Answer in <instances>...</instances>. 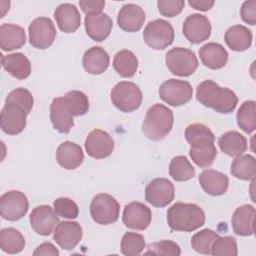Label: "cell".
<instances>
[{"instance_id": "1", "label": "cell", "mask_w": 256, "mask_h": 256, "mask_svg": "<svg viewBox=\"0 0 256 256\" xmlns=\"http://www.w3.org/2000/svg\"><path fill=\"white\" fill-rule=\"evenodd\" d=\"M196 99L205 107L222 114L233 112L238 104V98L231 89L220 87L212 80H205L197 86Z\"/></svg>"}, {"instance_id": "2", "label": "cell", "mask_w": 256, "mask_h": 256, "mask_svg": "<svg viewBox=\"0 0 256 256\" xmlns=\"http://www.w3.org/2000/svg\"><path fill=\"white\" fill-rule=\"evenodd\" d=\"M167 222L172 230L191 232L204 225L205 213L196 204L177 202L168 209Z\"/></svg>"}, {"instance_id": "3", "label": "cell", "mask_w": 256, "mask_h": 256, "mask_svg": "<svg viewBox=\"0 0 256 256\" xmlns=\"http://www.w3.org/2000/svg\"><path fill=\"white\" fill-rule=\"evenodd\" d=\"M174 123L173 112L163 104L156 103L146 112L142 132L150 140L159 141L171 131Z\"/></svg>"}, {"instance_id": "4", "label": "cell", "mask_w": 256, "mask_h": 256, "mask_svg": "<svg viewBox=\"0 0 256 256\" xmlns=\"http://www.w3.org/2000/svg\"><path fill=\"white\" fill-rule=\"evenodd\" d=\"M112 104L122 112L128 113L137 110L142 103V92L133 82L121 81L111 90Z\"/></svg>"}, {"instance_id": "5", "label": "cell", "mask_w": 256, "mask_h": 256, "mask_svg": "<svg viewBox=\"0 0 256 256\" xmlns=\"http://www.w3.org/2000/svg\"><path fill=\"white\" fill-rule=\"evenodd\" d=\"M165 62L169 71L180 77L190 76L198 68V59L195 53L183 47L170 49L165 55Z\"/></svg>"}, {"instance_id": "6", "label": "cell", "mask_w": 256, "mask_h": 256, "mask_svg": "<svg viewBox=\"0 0 256 256\" xmlns=\"http://www.w3.org/2000/svg\"><path fill=\"white\" fill-rule=\"evenodd\" d=\"M120 214V205L111 195L106 193L97 194L90 204V215L94 222L100 225L115 223Z\"/></svg>"}, {"instance_id": "7", "label": "cell", "mask_w": 256, "mask_h": 256, "mask_svg": "<svg viewBox=\"0 0 256 256\" xmlns=\"http://www.w3.org/2000/svg\"><path fill=\"white\" fill-rule=\"evenodd\" d=\"M143 39L145 43L154 50H164L173 43L174 29L164 19L150 21L144 28Z\"/></svg>"}, {"instance_id": "8", "label": "cell", "mask_w": 256, "mask_h": 256, "mask_svg": "<svg viewBox=\"0 0 256 256\" xmlns=\"http://www.w3.org/2000/svg\"><path fill=\"white\" fill-rule=\"evenodd\" d=\"M159 97L171 106H181L192 99L193 89L189 82L178 79L164 81L159 88Z\"/></svg>"}, {"instance_id": "9", "label": "cell", "mask_w": 256, "mask_h": 256, "mask_svg": "<svg viewBox=\"0 0 256 256\" xmlns=\"http://www.w3.org/2000/svg\"><path fill=\"white\" fill-rule=\"evenodd\" d=\"M28 208V199L21 191L11 190L5 192L0 198V214L5 220H20L27 214Z\"/></svg>"}, {"instance_id": "10", "label": "cell", "mask_w": 256, "mask_h": 256, "mask_svg": "<svg viewBox=\"0 0 256 256\" xmlns=\"http://www.w3.org/2000/svg\"><path fill=\"white\" fill-rule=\"evenodd\" d=\"M29 42L37 49H46L52 45L56 37V29L48 17L34 19L28 28Z\"/></svg>"}, {"instance_id": "11", "label": "cell", "mask_w": 256, "mask_h": 256, "mask_svg": "<svg viewBox=\"0 0 256 256\" xmlns=\"http://www.w3.org/2000/svg\"><path fill=\"white\" fill-rule=\"evenodd\" d=\"M175 196L173 183L166 178H155L145 188V200L154 207H165Z\"/></svg>"}, {"instance_id": "12", "label": "cell", "mask_w": 256, "mask_h": 256, "mask_svg": "<svg viewBox=\"0 0 256 256\" xmlns=\"http://www.w3.org/2000/svg\"><path fill=\"white\" fill-rule=\"evenodd\" d=\"M27 112L19 105L5 103L0 115V126L8 135L20 134L26 127Z\"/></svg>"}, {"instance_id": "13", "label": "cell", "mask_w": 256, "mask_h": 256, "mask_svg": "<svg viewBox=\"0 0 256 256\" xmlns=\"http://www.w3.org/2000/svg\"><path fill=\"white\" fill-rule=\"evenodd\" d=\"M182 31L189 42L199 44L210 37L211 23L205 15L191 14L184 20Z\"/></svg>"}, {"instance_id": "14", "label": "cell", "mask_w": 256, "mask_h": 256, "mask_svg": "<svg viewBox=\"0 0 256 256\" xmlns=\"http://www.w3.org/2000/svg\"><path fill=\"white\" fill-rule=\"evenodd\" d=\"M85 149L87 154L94 159H104L109 157L114 150L113 138L104 130H92L86 140Z\"/></svg>"}, {"instance_id": "15", "label": "cell", "mask_w": 256, "mask_h": 256, "mask_svg": "<svg viewBox=\"0 0 256 256\" xmlns=\"http://www.w3.org/2000/svg\"><path fill=\"white\" fill-rule=\"evenodd\" d=\"M152 212L150 208L141 202H130L124 207L123 224L133 230H145L151 223Z\"/></svg>"}, {"instance_id": "16", "label": "cell", "mask_w": 256, "mask_h": 256, "mask_svg": "<svg viewBox=\"0 0 256 256\" xmlns=\"http://www.w3.org/2000/svg\"><path fill=\"white\" fill-rule=\"evenodd\" d=\"M82 227L75 221L59 222L53 232L54 241L64 250L74 249L82 239Z\"/></svg>"}, {"instance_id": "17", "label": "cell", "mask_w": 256, "mask_h": 256, "mask_svg": "<svg viewBox=\"0 0 256 256\" xmlns=\"http://www.w3.org/2000/svg\"><path fill=\"white\" fill-rule=\"evenodd\" d=\"M29 221L31 228L37 234L48 236L52 233L59 219L55 211L49 205H40L32 210Z\"/></svg>"}, {"instance_id": "18", "label": "cell", "mask_w": 256, "mask_h": 256, "mask_svg": "<svg viewBox=\"0 0 256 256\" xmlns=\"http://www.w3.org/2000/svg\"><path fill=\"white\" fill-rule=\"evenodd\" d=\"M145 21L144 10L133 3L124 4L117 16L118 26L126 32L133 33L139 31Z\"/></svg>"}, {"instance_id": "19", "label": "cell", "mask_w": 256, "mask_h": 256, "mask_svg": "<svg viewBox=\"0 0 256 256\" xmlns=\"http://www.w3.org/2000/svg\"><path fill=\"white\" fill-rule=\"evenodd\" d=\"M56 160L62 168L74 170L82 164L84 153L80 145L71 141H65L56 150Z\"/></svg>"}, {"instance_id": "20", "label": "cell", "mask_w": 256, "mask_h": 256, "mask_svg": "<svg viewBox=\"0 0 256 256\" xmlns=\"http://www.w3.org/2000/svg\"><path fill=\"white\" fill-rule=\"evenodd\" d=\"M54 18L59 29L64 33L75 32L81 24V16L74 4L62 3L60 4L55 12Z\"/></svg>"}, {"instance_id": "21", "label": "cell", "mask_w": 256, "mask_h": 256, "mask_svg": "<svg viewBox=\"0 0 256 256\" xmlns=\"http://www.w3.org/2000/svg\"><path fill=\"white\" fill-rule=\"evenodd\" d=\"M255 208L252 205L245 204L238 207L231 219L232 228L235 234L239 236H250L254 234Z\"/></svg>"}, {"instance_id": "22", "label": "cell", "mask_w": 256, "mask_h": 256, "mask_svg": "<svg viewBox=\"0 0 256 256\" xmlns=\"http://www.w3.org/2000/svg\"><path fill=\"white\" fill-rule=\"evenodd\" d=\"M198 53L204 66L212 70L223 68L228 61V52L219 43H206L200 47Z\"/></svg>"}, {"instance_id": "23", "label": "cell", "mask_w": 256, "mask_h": 256, "mask_svg": "<svg viewBox=\"0 0 256 256\" xmlns=\"http://www.w3.org/2000/svg\"><path fill=\"white\" fill-rule=\"evenodd\" d=\"M199 184L207 194L220 196L226 193L229 185V179L220 171L207 169L199 175Z\"/></svg>"}, {"instance_id": "24", "label": "cell", "mask_w": 256, "mask_h": 256, "mask_svg": "<svg viewBox=\"0 0 256 256\" xmlns=\"http://www.w3.org/2000/svg\"><path fill=\"white\" fill-rule=\"evenodd\" d=\"M87 35L96 42L105 40L113 27L112 19L105 13L94 16H86L84 20Z\"/></svg>"}, {"instance_id": "25", "label": "cell", "mask_w": 256, "mask_h": 256, "mask_svg": "<svg viewBox=\"0 0 256 256\" xmlns=\"http://www.w3.org/2000/svg\"><path fill=\"white\" fill-rule=\"evenodd\" d=\"M109 54L99 46L89 48L82 58L84 70L93 75H99L105 72L109 66Z\"/></svg>"}, {"instance_id": "26", "label": "cell", "mask_w": 256, "mask_h": 256, "mask_svg": "<svg viewBox=\"0 0 256 256\" xmlns=\"http://www.w3.org/2000/svg\"><path fill=\"white\" fill-rule=\"evenodd\" d=\"M50 119L55 130L66 134L74 126L73 116L66 108L63 98H54L50 105Z\"/></svg>"}, {"instance_id": "27", "label": "cell", "mask_w": 256, "mask_h": 256, "mask_svg": "<svg viewBox=\"0 0 256 256\" xmlns=\"http://www.w3.org/2000/svg\"><path fill=\"white\" fill-rule=\"evenodd\" d=\"M26 42L25 30L16 24L4 23L0 27V47L3 51L21 48Z\"/></svg>"}, {"instance_id": "28", "label": "cell", "mask_w": 256, "mask_h": 256, "mask_svg": "<svg viewBox=\"0 0 256 256\" xmlns=\"http://www.w3.org/2000/svg\"><path fill=\"white\" fill-rule=\"evenodd\" d=\"M1 63L3 68L13 77L23 80L31 74V63L29 59L22 53H12L1 55Z\"/></svg>"}, {"instance_id": "29", "label": "cell", "mask_w": 256, "mask_h": 256, "mask_svg": "<svg viewBox=\"0 0 256 256\" xmlns=\"http://www.w3.org/2000/svg\"><path fill=\"white\" fill-rule=\"evenodd\" d=\"M224 40L231 50L242 52L251 47L253 36L247 27L243 25H233L226 30Z\"/></svg>"}, {"instance_id": "30", "label": "cell", "mask_w": 256, "mask_h": 256, "mask_svg": "<svg viewBox=\"0 0 256 256\" xmlns=\"http://www.w3.org/2000/svg\"><path fill=\"white\" fill-rule=\"evenodd\" d=\"M220 150L230 156L238 157L247 150V139L237 131H228L222 134L218 140Z\"/></svg>"}, {"instance_id": "31", "label": "cell", "mask_w": 256, "mask_h": 256, "mask_svg": "<svg viewBox=\"0 0 256 256\" xmlns=\"http://www.w3.org/2000/svg\"><path fill=\"white\" fill-rule=\"evenodd\" d=\"M189 155L197 166L206 168L213 164L217 156V149L213 142H200L190 145Z\"/></svg>"}, {"instance_id": "32", "label": "cell", "mask_w": 256, "mask_h": 256, "mask_svg": "<svg viewBox=\"0 0 256 256\" xmlns=\"http://www.w3.org/2000/svg\"><path fill=\"white\" fill-rule=\"evenodd\" d=\"M114 70L124 78H131L135 75L138 68V59L130 50H120L113 59Z\"/></svg>"}, {"instance_id": "33", "label": "cell", "mask_w": 256, "mask_h": 256, "mask_svg": "<svg viewBox=\"0 0 256 256\" xmlns=\"http://www.w3.org/2000/svg\"><path fill=\"white\" fill-rule=\"evenodd\" d=\"M231 174L241 180H254L256 176V159L250 154L235 158L231 164Z\"/></svg>"}, {"instance_id": "34", "label": "cell", "mask_w": 256, "mask_h": 256, "mask_svg": "<svg viewBox=\"0 0 256 256\" xmlns=\"http://www.w3.org/2000/svg\"><path fill=\"white\" fill-rule=\"evenodd\" d=\"M25 246L24 236L15 228H3L0 231V247L8 254H17Z\"/></svg>"}, {"instance_id": "35", "label": "cell", "mask_w": 256, "mask_h": 256, "mask_svg": "<svg viewBox=\"0 0 256 256\" xmlns=\"http://www.w3.org/2000/svg\"><path fill=\"white\" fill-rule=\"evenodd\" d=\"M237 124L245 133H252L256 128V102L248 100L241 104L237 111Z\"/></svg>"}, {"instance_id": "36", "label": "cell", "mask_w": 256, "mask_h": 256, "mask_svg": "<svg viewBox=\"0 0 256 256\" xmlns=\"http://www.w3.org/2000/svg\"><path fill=\"white\" fill-rule=\"evenodd\" d=\"M169 174L175 181L183 182L195 176V168L185 156H175L170 161Z\"/></svg>"}, {"instance_id": "37", "label": "cell", "mask_w": 256, "mask_h": 256, "mask_svg": "<svg viewBox=\"0 0 256 256\" xmlns=\"http://www.w3.org/2000/svg\"><path fill=\"white\" fill-rule=\"evenodd\" d=\"M62 98L66 108L72 116H82L89 110L88 97L81 91H69Z\"/></svg>"}, {"instance_id": "38", "label": "cell", "mask_w": 256, "mask_h": 256, "mask_svg": "<svg viewBox=\"0 0 256 256\" xmlns=\"http://www.w3.org/2000/svg\"><path fill=\"white\" fill-rule=\"evenodd\" d=\"M146 244L142 234L127 232L123 235L120 243L121 253L126 256H135L141 254Z\"/></svg>"}, {"instance_id": "39", "label": "cell", "mask_w": 256, "mask_h": 256, "mask_svg": "<svg viewBox=\"0 0 256 256\" xmlns=\"http://www.w3.org/2000/svg\"><path fill=\"white\" fill-rule=\"evenodd\" d=\"M219 237V235L211 229H203L200 232L195 233L191 238L192 248L200 253L209 255L211 254V248L213 242Z\"/></svg>"}, {"instance_id": "40", "label": "cell", "mask_w": 256, "mask_h": 256, "mask_svg": "<svg viewBox=\"0 0 256 256\" xmlns=\"http://www.w3.org/2000/svg\"><path fill=\"white\" fill-rule=\"evenodd\" d=\"M185 139L192 145L200 142H213L215 141V136L213 132L204 124L194 123L189 125L185 129Z\"/></svg>"}, {"instance_id": "41", "label": "cell", "mask_w": 256, "mask_h": 256, "mask_svg": "<svg viewBox=\"0 0 256 256\" xmlns=\"http://www.w3.org/2000/svg\"><path fill=\"white\" fill-rule=\"evenodd\" d=\"M211 254L214 256H236L238 254L236 239L232 236L218 237L212 244Z\"/></svg>"}, {"instance_id": "42", "label": "cell", "mask_w": 256, "mask_h": 256, "mask_svg": "<svg viewBox=\"0 0 256 256\" xmlns=\"http://www.w3.org/2000/svg\"><path fill=\"white\" fill-rule=\"evenodd\" d=\"M5 103L17 104V105L21 106L27 112V114H29L33 107L34 99L29 90L20 87V88H16V89L12 90L7 95Z\"/></svg>"}, {"instance_id": "43", "label": "cell", "mask_w": 256, "mask_h": 256, "mask_svg": "<svg viewBox=\"0 0 256 256\" xmlns=\"http://www.w3.org/2000/svg\"><path fill=\"white\" fill-rule=\"evenodd\" d=\"M54 211L57 216L66 219H75L79 215V208L77 204L70 198L60 197L54 200Z\"/></svg>"}, {"instance_id": "44", "label": "cell", "mask_w": 256, "mask_h": 256, "mask_svg": "<svg viewBox=\"0 0 256 256\" xmlns=\"http://www.w3.org/2000/svg\"><path fill=\"white\" fill-rule=\"evenodd\" d=\"M145 254L153 255H165V256H178L181 254V250L178 244L171 240H162L149 246V249Z\"/></svg>"}, {"instance_id": "45", "label": "cell", "mask_w": 256, "mask_h": 256, "mask_svg": "<svg viewBox=\"0 0 256 256\" xmlns=\"http://www.w3.org/2000/svg\"><path fill=\"white\" fill-rule=\"evenodd\" d=\"M185 2L183 0H159L157 7L161 15L165 17H174L181 13Z\"/></svg>"}, {"instance_id": "46", "label": "cell", "mask_w": 256, "mask_h": 256, "mask_svg": "<svg viewBox=\"0 0 256 256\" xmlns=\"http://www.w3.org/2000/svg\"><path fill=\"white\" fill-rule=\"evenodd\" d=\"M79 6L82 11L87 16L99 15L105 6V1L103 0H81L79 1Z\"/></svg>"}, {"instance_id": "47", "label": "cell", "mask_w": 256, "mask_h": 256, "mask_svg": "<svg viewBox=\"0 0 256 256\" xmlns=\"http://www.w3.org/2000/svg\"><path fill=\"white\" fill-rule=\"evenodd\" d=\"M240 16L242 20L249 24L255 25L256 24V1H245L240 9Z\"/></svg>"}, {"instance_id": "48", "label": "cell", "mask_w": 256, "mask_h": 256, "mask_svg": "<svg viewBox=\"0 0 256 256\" xmlns=\"http://www.w3.org/2000/svg\"><path fill=\"white\" fill-rule=\"evenodd\" d=\"M33 255H52V256H58L59 251L58 249L50 242H44L40 244L35 251L33 252Z\"/></svg>"}, {"instance_id": "49", "label": "cell", "mask_w": 256, "mask_h": 256, "mask_svg": "<svg viewBox=\"0 0 256 256\" xmlns=\"http://www.w3.org/2000/svg\"><path fill=\"white\" fill-rule=\"evenodd\" d=\"M188 3L192 8L200 11H208L215 4L213 0H189Z\"/></svg>"}, {"instance_id": "50", "label": "cell", "mask_w": 256, "mask_h": 256, "mask_svg": "<svg viewBox=\"0 0 256 256\" xmlns=\"http://www.w3.org/2000/svg\"><path fill=\"white\" fill-rule=\"evenodd\" d=\"M0 5H1V7H2V8H1L2 11H1V16H0V17L2 18V17H4L6 11L9 10V6H8V7H5V6H4V5H5V1H1V2H0Z\"/></svg>"}]
</instances>
